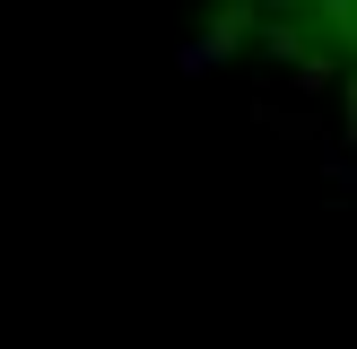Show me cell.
Returning <instances> with one entry per match:
<instances>
[{
	"label": "cell",
	"instance_id": "6da1fadb",
	"mask_svg": "<svg viewBox=\"0 0 357 349\" xmlns=\"http://www.w3.org/2000/svg\"><path fill=\"white\" fill-rule=\"evenodd\" d=\"M261 9H271V35L305 61V79H323L357 114V0H261Z\"/></svg>",
	"mask_w": 357,
	"mask_h": 349
}]
</instances>
